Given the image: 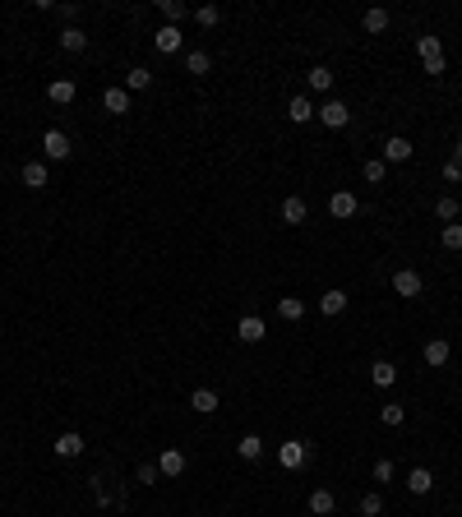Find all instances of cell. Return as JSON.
<instances>
[{
    "mask_svg": "<svg viewBox=\"0 0 462 517\" xmlns=\"http://www.w3.org/2000/svg\"><path fill=\"white\" fill-rule=\"evenodd\" d=\"M416 55H421V69H425V74H444V69H449V55H444V42L440 37H416Z\"/></svg>",
    "mask_w": 462,
    "mask_h": 517,
    "instance_id": "6da1fadb",
    "label": "cell"
},
{
    "mask_svg": "<svg viewBox=\"0 0 462 517\" xmlns=\"http://www.w3.org/2000/svg\"><path fill=\"white\" fill-rule=\"evenodd\" d=\"M277 462H282L286 471H301V466L310 462V443H301V439H286L282 448H277Z\"/></svg>",
    "mask_w": 462,
    "mask_h": 517,
    "instance_id": "7a4b0ae2",
    "label": "cell"
},
{
    "mask_svg": "<svg viewBox=\"0 0 462 517\" xmlns=\"http://www.w3.org/2000/svg\"><path fill=\"white\" fill-rule=\"evenodd\" d=\"M393 291H397V296H407V300H416L421 291H425V282H421L416 268H397V273H393Z\"/></svg>",
    "mask_w": 462,
    "mask_h": 517,
    "instance_id": "3957f363",
    "label": "cell"
},
{
    "mask_svg": "<svg viewBox=\"0 0 462 517\" xmlns=\"http://www.w3.org/2000/svg\"><path fill=\"white\" fill-rule=\"evenodd\" d=\"M42 148H46V162H65V157H70V134L65 130H46Z\"/></svg>",
    "mask_w": 462,
    "mask_h": 517,
    "instance_id": "277c9868",
    "label": "cell"
},
{
    "mask_svg": "<svg viewBox=\"0 0 462 517\" xmlns=\"http://www.w3.org/2000/svg\"><path fill=\"white\" fill-rule=\"evenodd\" d=\"M315 116H319V121L329 125V130H342V125L352 121V111H347V102H338V98H333V102H324V107L315 111Z\"/></svg>",
    "mask_w": 462,
    "mask_h": 517,
    "instance_id": "5b68a950",
    "label": "cell"
},
{
    "mask_svg": "<svg viewBox=\"0 0 462 517\" xmlns=\"http://www.w3.org/2000/svg\"><path fill=\"white\" fill-rule=\"evenodd\" d=\"M157 471H162L166 481H176V476L185 471V452H180V448H162V452H157Z\"/></svg>",
    "mask_w": 462,
    "mask_h": 517,
    "instance_id": "8992f818",
    "label": "cell"
},
{
    "mask_svg": "<svg viewBox=\"0 0 462 517\" xmlns=\"http://www.w3.org/2000/svg\"><path fill=\"white\" fill-rule=\"evenodd\" d=\"M329 213L338 222H347V217H356V213H361V203H356V194H347V189H338V194L329 199Z\"/></svg>",
    "mask_w": 462,
    "mask_h": 517,
    "instance_id": "52a82bcc",
    "label": "cell"
},
{
    "mask_svg": "<svg viewBox=\"0 0 462 517\" xmlns=\"http://www.w3.org/2000/svg\"><path fill=\"white\" fill-rule=\"evenodd\" d=\"M236 337H241V342H264L268 337V323L259 319V314H245V319L236 323Z\"/></svg>",
    "mask_w": 462,
    "mask_h": 517,
    "instance_id": "ba28073f",
    "label": "cell"
},
{
    "mask_svg": "<svg viewBox=\"0 0 462 517\" xmlns=\"http://www.w3.org/2000/svg\"><path fill=\"white\" fill-rule=\"evenodd\" d=\"M153 42H157V51H162V55H171V51H180V42H185V33H180L176 23H162V28H157V37H153Z\"/></svg>",
    "mask_w": 462,
    "mask_h": 517,
    "instance_id": "9c48e42d",
    "label": "cell"
},
{
    "mask_svg": "<svg viewBox=\"0 0 462 517\" xmlns=\"http://www.w3.org/2000/svg\"><path fill=\"white\" fill-rule=\"evenodd\" d=\"M305 217H310V208H305V199H301V194L282 199V222H286V227H305Z\"/></svg>",
    "mask_w": 462,
    "mask_h": 517,
    "instance_id": "30bf717a",
    "label": "cell"
},
{
    "mask_svg": "<svg viewBox=\"0 0 462 517\" xmlns=\"http://www.w3.org/2000/svg\"><path fill=\"white\" fill-rule=\"evenodd\" d=\"M46 98H51L55 107H70V102H74V79H51V83H46Z\"/></svg>",
    "mask_w": 462,
    "mask_h": 517,
    "instance_id": "8fae6325",
    "label": "cell"
},
{
    "mask_svg": "<svg viewBox=\"0 0 462 517\" xmlns=\"http://www.w3.org/2000/svg\"><path fill=\"white\" fill-rule=\"evenodd\" d=\"M19 176H23V185H28V189H46V185H51V180H46V162H23Z\"/></svg>",
    "mask_w": 462,
    "mask_h": 517,
    "instance_id": "7c38bea8",
    "label": "cell"
},
{
    "mask_svg": "<svg viewBox=\"0 0 462 517\" xmlns=\"http://www.w3.org/2000/svg\"><path fill=\"white\" fill-rule=\"evenodd\" d=\"M286 116H291V121H296V125L315 121V102H310L305 93H301V98H291V102H286Z\"/></svg>",
    "mask_w": 462,
    "mask_h": 517,
    "instance_id": "4fadbf2b",
    "label": "cell"
},
{
    "mask_svg": "<svg viewBox=\"0 0 462 517\" xmlns=\"http://www.w3.org/2000/svg\"><path fill=\"white\" fill-rule=\"evenodd\" d=\"M55 452H60V457H79V452H84V434H79V429H65V434L55 439Z\"/></svg>",
    "mask_w": 462,
    "mask_h": 517,
    "instance_id": "5bb4252c",
    "label": "cell"
},
{
    "mask_svg": "<svg viewBox=\"0 0 462 517\" xmlns=\"http://www.w3.org/2000/svg\"><path fill=\"white\" fill-rule=\"evenodd\" d=\"M407 157H411V139L393 134V139L384 143V162H407Z\"/></svg>",
    "mask_w": 462,
    "mask_h": 517,
    "instance_id": "9a60e30c",
    "label": "cell"
},
{
    "mask_svg": "<svg viewBox=\"0 0 462 517\" xmlns=\"http://www.w3.org/2000/svg\"><path fill=\"white\" fill-rule=\"evenodd\" d=\"M102 107H107L111 116H125V111H130V93H125V88H107V93H102Z\"/></svg>",
    "mask_w": 462,
    "mask_h": 517,
    "instance_id": "2e32d148",
    "label": "cell"
},
{
    "mask_svg": "<svg viewBox=\"0 0 462 517\" xmlns=\"http://www.w3.org/2000/svg\"><path fill=\"white\" fill-rule=\"evenodd\" d=\"M407 490H411V495H430V490H435V476H430L425 466H411V471H407Z\"/></svg>",
    "mask_w": 462,
    "mask_h": 517,
    "instance_id": "e0dca14e",
    "label": "cell"
},
{
    "mask_svg": "<svg viewBox=\"0 0 462 517\" xmlns=\"http://www.w3.org/2000/svg\"><path fill=\"white\" fill-rule=\"evenodd\" d=\"M190 407H194L199 416H209V411H218V393H213V388H194V393H190Z\"/></svg>",
    "mask_w": 462,
    "mask_h": 517,
    "instance_id": "ac0fdd59",
    "label": "cell"
},
{
    "mask_svg": "<svg viewBox=\"0 0 462 517\" xmlns=\"http://www.w3.org/2000/svg\"><path fill=\"white\" fill-rule=\"evenodd\" d=\"M277 314H282L286 323L305 319V300H301V296H282V300H277Z\"/></svg>",
    "mask_w": 462,
    "mask_h": 517,
    "instance_id": "d6986e66",
    "label": "cell"
},
{
    "mask_svg": "<svg viewBox=\"0 0 462 517\" xmlns=\"http://www.w3.org/2000/svg\"><path fill=\"white\" fill-rule=\"evenodd\" d=\"M393 379H397V365H388V361H374L370 365V384L374 388H388Z\"/></svg>",
    "mask_w": 462,
    "mask_h": 517,
    "instance_id": "ffe728a7",
    "label": "cell"
},
{
    "mask_svg": "<svg viewBox=\"0 0 462 517\" xmlns=\"http://www.w3.org/2000/svg\"><path fill=\"white\" fill-rule=\"evenodd\" d=\"M333 508H338V499H333V490H315V495H310V513H315V517H329Z\"/></svg>",
    "mask_w": 462,
    "mask_h": 517,
    "instance_id": "44dd1931",
    "label": "cell"
},
{
    "mask_svg": "<svg viewBox=\"0 0 462 517\" xmlns=\"http://www.w3.org/2000/svg\"><path fill=\"white\" fill-rule=\"evenodd\" d=\"M319 309L329 314V319H338L342 309H347V296H342L338 286H333V291H324V296H319Z\"/></svg>",
    "mask_w": 462,
    "mask_h": 517,
    "instance_id": "7402d4cb",
    "label": "cell"
},
{
    "mask_svg": "<svg viewBox=\"0 0 462 517\" xmlns=\"http://www.w3.org/2000/svg\"><path fill=\"white\" fill-rule=\"evenodd\" d=\"M60 46H65V51H88V37H84V28H74V23H70L65 33H60Z\"/></svg>",
    "mask_w": 462,
    "mask_h": 517,
    "instance_id": "603a6c76",
    "label": "cell"
},
{
    "mask_svg": "<svg viewBox=\"0 0 462 517\" xmlns=\"http://www.w3.org/2000/svg\"><path fill=\"white\" fill-rule=\"evenodd\" d=\"M153 83V69H143V65H134L130 74H125V93H143Z\"/></svg>",
    "mask_w": 462,
    "mask_h": 517,
    "instance_id": "cb8c5ba5",
    "label": "cell"
},
{
    "mask_svg": "<svg viewBox=\"0 0 462 517\" xmlns=\"http://www.w3.org/2000/svg\"><path fill=\"white\" fill-rule=\"evenodd\" d=\"M449 361H453V347H449V342H430V347H425V365L440 370V365H449Z\"/></svg>",
    "mask_w": 462,
    "mask_h": 517,
    "instance_id": "d4e9b609",
    "label": "cell"
},
{
    "mask_svg": "<svg viewBox=\"0 0 462 517\" xmlns=\"http://www.w3.org/2000/svg\"><path fill=\"white\" fill-rule=\"evenodd\" d=\"M458 213H462V203H458V199H453V194H444L440 203H435V217H440L444 227H449V222H458Z\"/></svg>",
    "mask_w": 462,
    "mask_h": 517,
    "instance_id": "484cf974",
    "label": "cell"
},
{
    "mask_svg": "<svg viewBox=\"0 0 462 517\" xmlns=\"http://www.w3.org/2000/svg\"><path fill=\"white\" fill-rule=\"evenodd\" d=\"M236 452H241L245 462H254V457H264V439H259V434H245V439L236 443Z\"/></svg>",
    "mask_w": 462,
    "mask_h": 517,
    "instance_id": "4316f807",
    "label": "cell"
},
{
    "mask_svg": "<svg viewBox=\"0 0 462 517\" xmlns=\"http://www.w3.org/2000/svg\"><path fill=\"white\" fill-rule=\"evenodd\" d=\"M361 28H365V33H384V28H388V10H365Z\"/></svg>",
    "mask_w": 462,
    "mask_h": 517,
    "instance_id": "83f0119b",
    "label": "cell"
},
{
    "mask_svg": "<svg viewBox=\"0 0 462 517\" xmlns=\"http://www.w3.org/2000/svg\"><path fill=\"white\" fill-rule=\"evenodd\" d=\"M379 420H384L388 429H397L402 420H407V411H402V402H384V407H379Z\"/></svg>",
    "mask_w": 462,
    "mask_h": 517,
    "instance_id": "f1b7e54d",
    "label": "cell"
},
{
    "mask_svg": "<svg viewBox=\"0 0 462 517\" xmlns=\"http://www.w3.org/2000/svg\"><path fill=\"white\" fill-rule=\"evenodd\" d=\"M185 69H190V74H209V69H213V55L209 51H190L185 55Z\"/></svg>",
    "mask_w": 462,
    "mask_h": 517,
    "instance_id": "f546056e",
    "label": "cell"
},
{
    "mask_svg": "<svg viewBox=\"0 0 462 517\" xmlns=\"http://www.w3.org/2000/svg\"><path fill=\"white\" fill-rule=\"evenodd\" d=\"M190 14H194V23H199V28H218V19H222V10H218V5H199V10H190Z\"/></svg>",
    "mask_w": 462,
    "mask_h": 517,
    "instance_id": "4dcf8cb0",
    "label": "cell"
},
{
    "mask_svg": "<svg viewBox=\"0 0 462 517\" xmlns=\"http://www.w3.org/2000/svg\"><path fill=\"white\" fill-rule=\"evenodd\" d=\"M440 241H444V250L458 254V250H462V222H449V227L440 231Z\"/></svg>",
    "mask_w": 462,
    "mask_h": 517,
    "instance_id": "1f68e13d",
    "label": "cell"
},
{
    "mask_svg": "<svg viewBox=\"0 0 462 517\" xmlns=\"http://www.w3.org/2000/svg\"><path fill=\"white\" fill-rule=\"evenodd\" d=\"M384 176H388V162L384 157H370V162H365V180H370V185H384Z\"/></svg>",
    "mask_w": 462,
    "mask_h": 517,
    "instance_id": "d6a6232c",
    "label": "cell"
},
{
    "mask_svg": "<svg viewBox=\"0 0 462 517\" xmlns=\"http://www.w3.org/2000/svg\"><path fill=\"white\" fill-rule=\"evenodd\" d=\"M310 88L329 93V88H333V69H329V65H315V69H310Z\"/></svg>",
    "mask_w": 462,
    "mask_h": 517,
    "instance_id": "836d02e7",
    "label": "cell"
},
{
    "mask_svg": "<svg viewBox=\"0 0 462 517\" xmlns=\"http://www.w3.org/2000/svg\"><path fill=\"white\" fill-rule=\"evenodd\" d=\"M157 10H162L166 14V23H180V19H185V5H180V0H157Z\"/></svg>",
    "mask_w": 462,
    "mask_h": 517,
    "instance_id": "e575fe53",
    "label": "cell"
},
{
    "mask_svg": "<svg viewBox=\"0 0 462 517\" xmlns=\"http://www.w3.org/2000/svg\"><path fill=\"white\" fill-rule=\"evenodd\" d=\"M379 513H384V495L374 490V495H365V499H361V517H379Z\"/></svg>",
    "mask_w": 462,
    "mask_h": 517,
    "instance_id": "d590c367",
    "label": "cell"
},
{
    "mask_svg": "<svg viewBox=\"0 0 462 517\" xmlns=\"http://www.w3.org/2000/svg\"><path fill=\"white\" fill-rule=\"evenodd\" d=\"M444 180H449V185H458V180H462V162H458V157L444 162Z\"/></svg>",
    "mask_w": 462,
    "mask_h": 517,
    "instance_id": "8d00e7d4",
    "label": "cell"
},
{
    "mask_svg": "<svg viewBox=\"0 0 462 517\" xmlns=\"http://www.w3.org/2000/svg\"><path fill=\"white\" fill-rule=\"evenodd\" d=\"M374 481H379V485L393 481V462H388V457H379V462H374Z\"/></svg>",
    "mask_w": 462,
    "mask_h": 517,
    "instance_id": "74e56055",
    "label": "cell"
},
{
    "mask_svg": "<svg viewBox=\"0 0 462 517\" xmlns=\"http://www.w3.org/2000/svg\"><path fill=\"white\" fill-rule=\"evenodd\" d=\"M157 476H162V471H157L153 462H143V466H139V485H157Z\"/></svg>",
    "mask_w": 462,
    "mask_h": 517,
    "instance_id": "f35d334b",
    "label": "cell"
},
{
    "mask_svg": "<svg viewBox=\"0 0 462 517\" xmlns=\"http://www.w3.org/2000/svg\"><path fill=\"white\" fill-rule=\"evenodd\" d=\"M453 157H458V162H462V139H458V148H453Z\"/></svg>",
    "mask_w": 462,
    "mask_h": 517,
    "instance_id": "ab89813d",
    "label": "cell"
}]
</instances>
